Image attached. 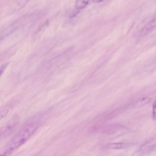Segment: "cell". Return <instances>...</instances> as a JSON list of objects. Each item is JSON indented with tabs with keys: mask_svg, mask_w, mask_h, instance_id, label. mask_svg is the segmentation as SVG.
Returning <instances> with one entry per match:
<instances>
[{
	"mask_svg": "<svg viewBox=\"0 0 156 156\" xmlns=\"http://www.w3.org/2000/svg\"><path fill=\"white\" fill-rule=\"evenodd\" d=\"M38 126L37 122H32L24 125L6 144L1 155H8L23 144L33 134Z\"/></svg>",
	"mask_w": 156,
	"mask_h": 156,
	"instance_id": "cell-1",
	"label": "cell"
},
{
	"mask_svg": "<svg viewBox=\"0 0 156 156\" xmlns=\"http://www.w3.org/2000/svg\"><path fill=\"white\" fill-rule=\"evenodd\" d=\"M18 116L15 115L8 122L7 124L1 129V138L8 136L15 129L18 122Z\"/></svg>",
	"mask_w": 156,
	"mask_h": 156,
	"instance_id": "cell-2",
	"label": "cell"
},
{
	"mask_svg": "<svg viewBox=\"0 0 156 156\" xmlns=\"http://www.w3.org/2000/svg\"><path fill=\"white\" fill-rule=\"evenodd\" d=\"M127 144H126L122 143H116L109 144L107 147L109 148L113 149H122L126 147Z\"/></svg>",
	"mask_w": 156,
	"mask_h": 156,
	"instance_id": "cell-3",
	"label": "cell"
},
{
	"mask_svg": "<svg viewBox=\"0 0 156 156\" xmlns=\"http://www.w3.org/2000/svg\"><path fill=\"white\" fill-rule=\"evenodd\" d=\"M89 0H77L76 7L77 9H80L85 7L88 4Z\"/></svg>",
	"mask_w": 156,
	"mask_h": 156,
	"instance_id": "cell-4",
	"label": "cell"
},
{
	"mask_svg": "<svg viewBox=\"0 0 156 156\" xmlns=\"http://www.w3.org/2000/svg\"><path fill=\"white\" fill-rule=\"evenodd\" d=\"M152 99L150 98H145L139 100L136 104V106H139L141 105H144L151 101Z\"/></svg>",
	"mask_w": 156,
	"mask_h": 156,
	"instance_id": "cell-5",
	"label": "cell"
},
{
	"mask_svg": "<svg viewBox=\"0 0 156 156\" xmlns=\"http://www.w3.org/2000/svg\"><path fill=\"white\" fill-rule=\"evenodd\" d=\"M153 120L156 119V101L154 102L153 105Z\"/></svg>",
	"mask_w": 156,
	"mask_h": 156,
	"instance_id": "cell-6",
	"label": "cell"
},
{
	"mask_svg": "<svg viewBox=\"0 0 156 156\" xmlns=\"http://www.w3.org/2000/svg\"><path fill=\"white\" fill-rule=\"evenodd\" d=\"M9 110L8 109H5L1 111L0 112V119H1L4 118L8 114Z\"/></svg>",
	"mask_w": 156,
	"mask_h": 156,
	"instance_id": "cell-7",
	"label": "cell"
},
{
	"mask_svg": "<svg viewBox=\"0 0 156 156\" xmlns=\"http://www.w3.org/2000/svg\"><path fill=\"white\" fill-rule=\"evenodd\" d=\"M92 1L95 2H102L103 0H92Z\"/></svg>",
	"mask_w": 156,
	"mask_h": 156,
	"instance_id": "cell-8",
	"label": "cell"
}]
</instances>
